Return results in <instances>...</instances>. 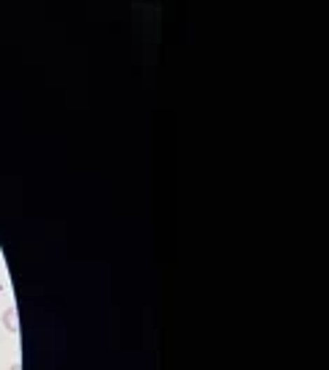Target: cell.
Listing matches in <instances>:
<instances>
[{
    "label": "cell",
    "mask_w": 329,
    "mask_h": 370,
    "mask_svg": "<svg viewBox=\"0 0 329 370\" xmlns=\"http://www.w3.org/2000/svg\"><path fill=\"white\" fill-rule=\"evenodd\" d=\"M3 324H6L8 332H17L20 329V324H17V308H8L3 313Z\"/></svg>",
    "instance_id": "obj_1"
},
{
    "label": "cell",
    "mask_w": 329,
    "mask_h": 370,
    "mask_svg": "<svg viewBox=\"0 0 329 370\" xmlns=\"http://www.w3.org/2000/svg\"><path fill=\"white\" fill-rule=\"evenodd\" d=\"M8 370H22V368H20V365H11V368H8Z\"/></svg>",
    "instance_id": "obj_2"
}]
</instances>
